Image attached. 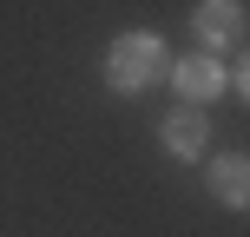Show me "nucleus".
Returning <instances> with one entry per match:
<instances>
[{
	"label": "nucleus",
	"instance_id": "nucleus-1",
	"mask_svg": "<svg viewBox=\"0 0 250 237\" xmlns=\"http://www.w3.org/2000/svg\"><path fill=\"white\" fill-rule=\"evenodd\" d=\"M158 73H165V40L158 33H119L112 40V53H105L112 92H138V86H151Z\"/></svg>",
	"mask_w": 250,
	"mask_h": 237
},
{
	"label": "nucleus",
	"instance_id": "nucleus-2",
	"mask_svg": "<svg viewBox=\"0 0 250 237\" xmlns=\"http://www.w3.org/2000/svg\"><path fill=\"white\" fill-rule=\"evenodd\" d=\"M191 26H198L204 53H211V46H230V40H244V0H204V7L191 13Z\"/></svg>",
	"mask_w": 250,
	"mask_h": 237
},
{
	"label": "nucleus",
	"instance_id": "nucleus-3",
	"mask_svg": "<svg viewBox=\"0 0 250 237\" xmlns=\"http://www.w3.org/2000/svg\"><path fill=\"white\" fill-rule=\"evenodd\" d=\"M171 86L185 92V106H204V99H217V92H224V66H217L211 53H191V60L171 66Z\"/></svg>",
	"mask_w": 250,
	"mask_h": 237
},
{
	"label": "nucleus",
	"instance_id": "nucleus-4",
	"mask_svg": "<svg viewBox=\"0 0 250 237\" xmlns=\"http://www.w3.org/2000/svg\"><path fill=\"white\" fill-rule=\"evenodd\" d=\"M165 145H171V158H204L211 132H204V112H198V106H178V112L165 119Z\"/></svg>",
	"mask_w": 250,
	"mask_h": 237
},
{
	"label": "nucleus",
	"instance_id": "nucleus-5",
	"mask_svg": "<svg viewBox=\"0 0 250 237\" xmlns=\"http://www.w3.org/2000/svg\"><path fill=\"white\" fill-rule=\"evenodd\" d=\"M211 191L230 204V211H244V198H250V165H244V158H217V165H211Z\"/></svg>",
	"mask_w": 250,
	"mask_h": 237
}]
</instances>
